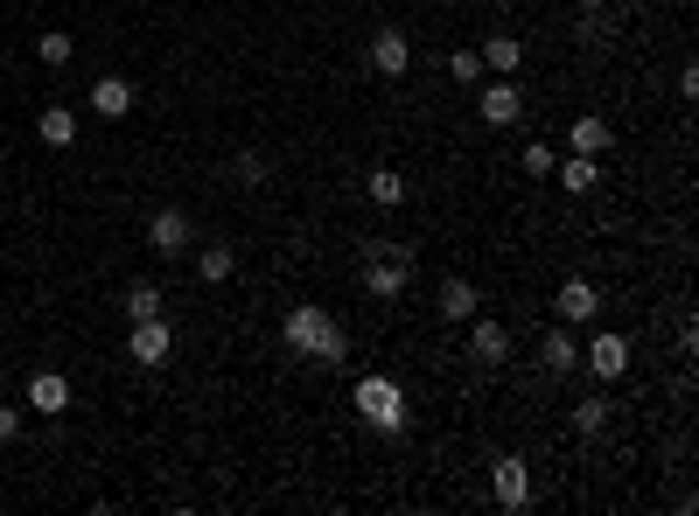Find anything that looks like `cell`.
Instances as JSON below:
<instances>
[{
	"label": "cell",
	"mask_w": 699,
	"mask_h": 516,
	"mask_svg": "<svg viewBox=\"0 0 699 516\" xmlns=\"http://www.w3.org/2000/svg\"><path fill=\"white\" fill-rule=\"evenodd\" d=\"M476 56H483V70H489V78H511V70L525 64V43H518V35H489V43H483Z\"/></svg>",
	"instance_id": "obj_15"
},
{
	"label": "cell",
	"mask_w": 699,
	"mask_h": 516,
	"mask_svg": "<svg viewBox=\"0 0 699 516\" xmlns=\"http://www.w3.org/2000/svg\"><path fill=\"white\" fill-rule=\"evenodd\" d=\"M126 356L140 363V370H161L168 356H176V335H168V321H134V335H126Z\"/></svg>",
	"instance_id": "obj_7"
},
{
	"label": "cell",
	"mask_w": 699,
	"mask_h": 516,
	"mask_svg": "<svg viewBox=\"0 0 699 516\" xmlns=\"http://www.w3.org/2000/svg\"><path fill=\"white\" fill-rule=\"evenodd\" d=\"M357 418H364L371 433H385V439H399L406 433V391H399V377H385V370H371V377H357Z\"/></svg>",
	"instance_id": "obj_2"
},
{
	"label": "cell",
	"mask_w": 699,
	"mask_h": 516,
	"mask_svg": "<svg viewBox=\"0 0 699 516\" xmlns=\"http://www.w3.org/2000/svg\"><path fill=\"white\" fill-rule=\"evenodd\" d=\"M566 147H574V154H609V147H616V133H609V119H595V112H588V119H574V126H566Z\"/></svg>",
	"instance_id": "obj_14"
},
{
	"label": "cell",
	"mask_w": 699,
	"mask_h": 516,
	"mask_svg": "<svg viewBox=\"0 0 699 516\" xmlns=\"http://www.w3.org/2000/svg\"><path fill=\"white\" fill-rule=\"evenodd\" d=\"M580 363L595 370V385H616L622 370H630V335H616V329H601L588 349H580Z\"/></svg>",
	"instance_id": "obj_5"
},
{
	"label": "cell",
	"mask_w": 699,
	"mask_h": 516,
	"mask_svg": "<svg viewBox=\"0 0 699 516\" xmlns=\"http://www.w3.org/2000/svg\"><path fill=\"white\" fill-rule=\"evenodd\" d=\"M8 439H22V412H14V405H0V447H8Z\"/></svg>",
	"instance_id": "obj_28"
},
{
	"label": "cell",
	"mask_w": 699,
	"mask_h": 516,
	"mask_svg": "<svg viewBox=\"0 0 699 516\" xmlns=\"http://www.w3.org/2000/svg\"><path fill=\"white\" fill-rule=\"evenodd\" d=\"M29 412H43V418L70 412V377L64 370H35L29 377Z\"/></svg>",
	"instance_id": "obj_11"
},
{
	"label": "cell",
	"mask_w": 699,
	"mask_h": 516,
	"mask_svg": "<svg viewBox=\"0 0 699 516\" xmlns=\"http://www.w3.org/2000/svg\"><path fill=\"white\" fill-rule=\"evenodd\" d=\"M161 8H176V0H161Z\"/></svg>",
	"instance_id": "obj_30"
},
{
	"label": "cell",
	"mask_w": 699,
	"mask_h": 516,
	"mask_svg": "<svg viewBox=\"0 0 699 516\" xmlns=\"http://www.w3.org/2000/svg\"><path fill=\"white\" fill-rule=\"evenodd\" d=\"M489 495H497V509H525L532 503V461L525 454H497L489 461Z\"/></svg>",
	"instance_id": "obj_3"
},
{
	"label": "cell",
	"mask_w": 699,
	"mask_h": 516,
	"mask_svg": "<svg viewBox=\"0 0 699 516\" xmlns=\"http://www.w3.org/2000/svg\"><path fill=\"white\" fill-rule=\"evenodd\" d=\"M553 168H560V154H553L545 140H532V147H525V175H553Z\"/></svg>",
	"instance_id": "obj_26"
},
{
	"label": "cell",
	"mask_w": 699,
	"mask_h": 516,
	"mask_svg": "<svg viewBox=\"0 0 699 516\" xmlns=\"http://www.w3.org/2000/svg\"><path fill=\"white\" fill-rule=\"evenodd\" d=\"M553 175H560V188H566V196H595V182H601V161H595V154H574V161H560Z\"/></svg>",
	"instance_id": "obj_17"
},
{
	"label": "cell",
	"mask_w": 699,
	"mask_h": 516,
	"mask_svg": "<svg viewBox=\"0 0 699 516\" xmlns=\"http://www.w3.org/2000/svg\"><path fill=\"white\" fill-rule=\"evenodd\" d=\"M232 273H238V252H232V244H203V252H196V279H203V286H224Z\"/></svg>",
	"instance_id": "obj_18"
},
{
	"label": "cell",
	"mask_w": 699,
	"mask_h": 516,
	"mask_svg": "<svg viewBox=\"0 0 699 516\" xmlns=\"http://www.w3.org/2000/svg\"><path fill=\"white\" fill-rule=\"evenodd\" d=\"M476 112H483V126H518L525 119V91L511 78H483L476 84Z\"/></svg>",
	"instance_id": "obj_4"
},
{
	"label": "cell",
	"mask_w": 699,
	"mask_h": 516,
	"mask_svg": "<svg viewBox=\"0 0 699 516\" xmlns=\"http://www.w3.org/2000/svg\"><path fill=\"white\" fill-rule=\"evenodd\" d=\"M448 78H455V84H483V56L476 49H455V56H448Z\"/></svg>",
	"instance_id": "obj_25"
},
{
	"label": "cell",
	"mask_w": 699,
	"mask_h": 516,
	"mask_svg": "<svg viewBox=\"0 0 699 516\" xmlns=\"http://www.w3.org/2000/svg\"><path fill=\"white\" fill-rule=\"evenodd\" d=\"M406 279H413L406 259H392V252H371V259H364V294H371V300H399Z\"/></svg>",
	"instance_id": "obj_9"
},
{
	"label": "cell",
	"mask_w": 699,
	"mask_h": 516,
	"mask_svg": "<svg viewBox=\"0 0 699 516\" xmlns=\"http://www.w3.org/2000/svg\"><path fill=\"white\" fill-rule=\"evenodd\" d=\"M91 112H99V119H126V112H134V84L126 78H91Z\"/></svg>",
	"instance_id": "obj_13"
},
{
	"label": "cell",
	"mask_w": 699,
	"mask_h": 516,
	"mask_svg": "<svg viewBox=\"0 0 699 516\" xmlns=\"http://www.w3.org/2000/svg\"><path fill=\"white\" fill-rule=\"evenodd\" d=\"M35 56H43V70H64L70 56H78V43H70L64 28H43V35H35Z\"/></svg>",
	"instance_id": "obj_22"
},
{
	"label": "cell",
	"mask_w": 699,
	"mask_h": 516,
	"mask_svg": "<svg viewBox=\"0 0 699 516\" xmlns=\"http://www.w3.org/2000/svg\"><path fill=\"white\" fill-rule=\"evenodd\" d=\"M232 175H238L245 188H259V182H267V154H238V161H232Z\"/></svg>",
	"instance_id": "obj_27"
},
{
	"label": "cell",
	"mask_w": 699,
	"mask_h": 516,
	"mask_svg": "<svg viewBox=\"0 0 699 516\" xmlns=\"http://www.w3.org/2000/svg\"><path fill=\"white\" fill-rule=\"evenodd\" d=\"M35 133H43V147H56V154H64L70 140H78V112H64V105H49L43 119H35Z\"/></svg>",
	"instance_id": "obj_19"
},
{
	"label": "cell",
	"mask_w": 699,
	"mask_h": 516,
	"mask_svg": "<svg viewBox=\"0 0 699 516\" xmlns=\"http://www.w3.org/2000/svg\"><path fill=\"white\" fill-rule=\"evenodd\" d=\"M609 412H616V405H609L601 391H595V398H580V405H574V433H580V439H601V426H609Z\"/></svg>",
	"instance_id": "obj_21"
},
{
	"label": "cell",
	"mask_w": 699,
	"mask_h": 516,
	"mask_svg": "<svg viewBox=\"0 0 699 516\" xmlns=\"http://www.w3.org/2000/svg\"><path fill=\"white\" fill-rule=\"evenodd\" d=\"M364 188H371V203H377V209H399V203H406V175H399V168H371V182H364Z\"/></svg>",
	"instance_id": "obj_20"
},
{
	"label": "cell",
	"mask_w": 699,
	"mask_h": 516,
	"mask_svg": "<svg viewBox=\"0 0 699 516\" xmlns=\"http://www.w3.org/2000/svg\"><path fill=\"white\" fill-rule=\"evenodd\" d=\"M433 300H441V314H448V321H469V314L483 308L476 279H441V294H433Z\"/></svg>",
	"instance_id": "obj_16"
},
{
	"label": "cell",
	"mask_w": 699,
	"mask_h": 516,
	"mask_svg": "<svg viewBox=\"0 0 699 516\" xmlns=\"http://www.w3.org/2000/svg\"><path fill=\"white\" fill-rule=\"evenodd\" d=\"M553 308H560V321H595V314H601V286L574 273V279L560 286V300H553Z\"/></svg>",
	"instance_id": "obj_12"
},
{
	"label": "cell",
	"mask_w": 699,
	"mask_h": 516,
	"mask_svg": "<svg viewBox=\"0 0 699 516\" xmlns=\"http://www.w3.org/2000/svg\"><path fill=\"white\" fill-rule=\"evenodd\" d=\"M580 8H601V0H580Z\"/></svg>",
	"instance_id": "obj_29"
},
{
	"label": "cell",
	"mask_w": 699,
	"mask_h": 516,
	"mask_svg": "<svg viewBox=\"0 0 699 516\" xmlns=\"http://www.w3.org/2000/svg\"><path fill=\"white\" fill-rule=\"evenodd\" d=\"M147 244H155V259H182L196 231H189V209H155L147 217Z\"/></svg>",
	"instance_id": "obj_6"
},
{
	"label": "cell",
	"mask_w": 699,
	"mask_h": 516,
	"mask_svg": "<svg viewBox=\"0 0 699 516\" xmlns=\"http://www.w3.org/2000/svg\"><path fill=\"white\" fill-rule=\"evenodd\" d=\"M161 314V286H126V321H155Z\"/></svg>",
	"instance_id": "obj_24"
},
{
	"label": "cell",
	"mask_w": 699,
	"mask_h": 516,
	"mask_svg": "<svg viewBox=\"0 0 699 516\" xmlns=\"http://www.w3.org/2000/svg\"><path fill=\"white\" fill-rule=\"evenodd\" d=\"M371 70H377V78H406V70H413V43H406L399 28H377L371 35Z\"/></svg>",
	"instance_id": "obj_10"
},
{
	"label": "cell",
	"mask_w": 699,
	"mask_h": 516,
	"mask_svg": "<svg viewBox=\"0 0 699 516\" xmlns=\"http://www.w3.org/2000/svg\"><path fill=\"white\" fill-rule=\"evenodd\" d=\"M574 363H580L574 335H566V329H553V335H545V370H553V377H566V370H574Z\"/></svg>",
	"instance_id": "obj_23"
},
{
	"label": "cell",
	"mask_w": 699,
	"mask_h": 516,
	"mask_svg": "<svg viewBox=\"0 0 699 516\" xmlns=\"http://www.w3.org/2000/svg\"><path fill=\"white\" fill-rule=\"evenodd\" d=\"M280 342H288V356H315V363H343L350 342L336 329V314H323L315 300H301V308L280 321Z\"/></svg>",
	"instance_id": "obj_1"
},
{
	"label": "cell",
	"mask_w": 699,
	"mask_h": 516,
	"mask_svg": "<svg viewBox=\"0 0 699 516\" xmlns=\"http://www.w3.org/2000/svg\"><path fill=\"white\" fill-rule=\"evenodd\" d=\"M469 356L483 363V370H504V356H511V329L489 314H469Z\"/></svg>",
	"instance_id": "obj_8"
}]
</instances>
